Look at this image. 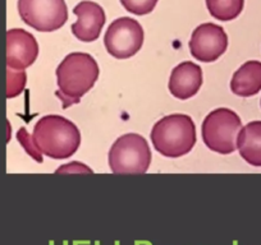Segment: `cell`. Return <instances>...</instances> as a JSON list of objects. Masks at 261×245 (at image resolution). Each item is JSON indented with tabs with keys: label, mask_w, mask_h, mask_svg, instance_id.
<instances>
[{
	"label": "cell",
	"mask_w": 261,
	"mask_h": 245,
	"mask_svg": "<svg viewBox=\"0 0 261 245\" xmlns=\"http://www.w3.org/2000/svg\"><path fill=\"white\" fill-rule=\"evenodd\" d=\"M57 97L63 109L81 101L82 97L95 86L100 69L97 62L86 52H72L63 59L57 68Z\"/></svg>",
	"instance_id": "cell-1"
},
{
	"label": "cell",
	"mask_w": 261,
	"mask_h": 245,
	"mask_svg": "<svg viewBox=\"0 0 261 245\" xmlns=\"http://www.w3.org/2000/svg\"><path fill=\"white\" fill-rule=\"evenodd\" d=\"M31 139L41 155L54 160H64L80 148L81 133L76 124L67 117L47 115L36 122Z\"/></svg>",
	"instance_id": "cell-2"
},
{
	"label": "cell",
	"mask_w": 261,
	"mask_h": 245,
	"mask_svg": "<svg viewBox=\"0 0 261 245\" xmlns=\"http://www.w3.org/2000/svg\"><path fill=\"white\" fill-rule=\"evenodd\" d=\"M150 137L159 154L177 159L190 154L195 147L196 126L188 115L172 114L155 122Z\"/></svg>",
	"instance_id": "cell-3"
},
{
	"label": "cell",
	"mask_w": 261,
	"mask_h": 245,
	"mask_svg": "<svg viewBox=\"0 0 261 245\" xmlns=\"http://www.w3.org/2000/svg\"><path fill=\"white\" fill-rule=\"evenodd\" d=\"M242 121L237 112L219 107L205 117L201 127L202 141L215 154L230 155L237 149V138Z\"/></svg>",
	"instance_id": "cell-4"
},
{
	"label": "cell",
	"mask_w": 261,
	"mask_h": 245,
	"mask_svg": "<svg viewBox=\"0 0 261 245\" xmlns=\"http://www.w3.org/2000/svg\"><path fill=\"white\" fill-rule=\"evenodd\" d=\"M149 143L137 133H127L113 143L108 161L114 174H145L151 164Z\"/></svg>",
	"instance_id": "cell-5"
},
{
	"label": "cell",
	"mask_w": 261,
	"mask_h": 245,
	"mask_svg": "<svg viewBox=\"0 0 261 245\" xmlns=\"http://www.w3.org/2000/svg\"><path fill=\"white\" fill-rule=\"evenodd\" d=\"M22 21L40 32L62 28L68 21V8L64 0H18Z\"/></svg>",
	"instance_id": "cell-6"
},
{
	"label": "cell",
	"mask_w": 261,
	"mask_h": 245,
	"mask_svg": "<svg viewBox=\"0 0 261 245\" xmlns=\"http://www.w3.org/2000/svg\"><path fill=\"white\" fill-rule=\"evenodd\" d=\"M144 28L139 21L129 17H120L110 23L104 36L108 52L115 59H129L144 45Z\"/></svg>",
	"instance_id": "cell-7"
},
{
	"label": "cell",
	"mask_w": 261,
	"mask_h": 245,
	"mask_svg": "<svg viewBox=\"0 0 261 245\" xmlns=\"http://www.w3.org/2000/svg\"><path fill=\"white\" fill-rule=\"evenodd\" d=\"M188 46L196 60L213 63L227 51L228 36L223 27L215 23H202L192 32Z\"/></svg>",
	"instance_id": "cell-8"
},
{
	"label": "cell",
	"mask_w": 261,
	"mask_h": 245,
	"mask_svg": "<svg viewBox=\"0 0 261 245\" xmlns=\"http://www.w3.org/2000/svg\"><path fill=\"white\" fill-rule=\"evenodd\" d=\"M39 44L32 34L22 28L7 32V66L14 71H24L36 62Z\"/></svg>",
	"instance_id": "cell-9"
},
{
	"label": "cell",
	"mask_w": 261,
	"mask_h": 245,
	"mask_svg": "<svg viewBox=\"0 0 261 245\" xmlns=\"http://www.w3.org/2000/svg\"><path fill=\"white\" fill-rule=\"evenodd\" d=\"M73 13L77 16L71 27L74 36L82 42L96 41L107 21L102 7L91 0H84L74 7Z\"/></svg>",
	"instance_id": "cell-10"
},
{
	"label": "cell",
	"mask_w": 261,
	"mask_h": 245,
	"mask_svg": "<svg viewBox=\"0 0 261 245\" xmlns=\"http://www.w3.org/2000/svg\"><path fill=\"white\" fill-rule=\"evenodd\" d=\"M202 81L201 67L192 62H183L172 71L168 88L175 99L188 100L199 92Z\"/></svg>",
	"instance_id": "cell-11"
},
{
	"label": "cell",
	"mask_w": 261,
	"mask_h": 245,
	"mask_svg": "<svg viewBox=\"0 0 261 245\" xmlns=\"http://www.w3.org/2000/svg\"><path fill=\"white\" fill-rule=\"evenodd\" d=\"M230 89L240 97H251L261 91V62H246L234 72L230 81Z\"/></svg>",
	"instance_id": "cell-12"
},
{
	"label": "cell",
	"mask_w": 261,
	"mask_h": 245,
	"mask_svg": "<svg viewBox=\"0 0 261 245\" xmlns=\"http://www.w3.org/2000/svg\"><path fill=\"white\" fill-rule=\"evenodd\" d=\"M237 148L241 157L252 166L261 167V121H251L240 131Z\"/></svg>",
	"instance_id": "cell-13"
},
{
	"label": "cell",
	"mask_w": 261,
	"mask_h": 245,
	"mask_svg": "<svg viewBox=\"0 0 261 245\" xmlns=\"http://www.w3.org/2000/svg\"><path fill=\"white\" fill-rule=\"evenodd\" d=\"M245 0H206L209 13L218 21L228 22L237 18L243 11Z\"/></svg>",
	"instance_id": "cell-14"
},
{
	"label": "cell",
	"mask_w": 261,
	"mask_h": 245,
	"mask_svg": "<svg viewBox=\"0 0 261 245\" xmlns=\"http://www.w3.org/2000/svg\"><path fill=\"white\" fill-rule=\"evenodd\" d=\"M27 76L24 71L7 69V97L14 99L23 92L26 87Z\"/></svg>",
	"instance_id": "cell-15"
},
{
	"label": "cell",
	"mask_w": 261,
	"mask_h": 245,
	"mask_svg": "<svg viewBox=\"0 0 261 245\" xmlns=\"http://www.w3.org/2000/svg\"><path fill=\"white\" fill-rule=\"evenodd\" d=\"M159 0H120L123 8L136 16H145L154 11Z\"/></svg>",
	"instance_id": "cell-16"
},
{
	"label": "cell",
	"mask_w": 261,
	"mask_h": 245,
	"mask_svg": "<svg viewBox=\"0 0 261 245\" xmlns=\"http://www.w3.org/2000/svg\"><path fill=\"white\" fill-rule=\"evenodd\" d=\"M17 139H18V142L21 143V146L24 148V151H26L27 154H29L30 156H31L32 159L35 160V161H37V162H40V164H41V162H42V155L40 154L39 151H37V148L35 147V144L32 143L31 136L27 133L26 128L19 129L18 133H17Z\"/></svg>",
	"instance_id": "cell-17"
},
{
	"label": "cell",
	"mask_w": 261,
	"mask_h": 245,
	"mask_svg": "<svg viewBox=\"0 0 261 245\" xmlns=\"http://www.w3.org/2000/svg\"><path fill=\"white\" fill-rule=\"evenodd\" d=\"M92 170L82 162L73 161L71 164L63 165L55 170V174H92Z\"/></svg>",
	"instance_id": "cell-18"
}]
</instances>
